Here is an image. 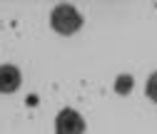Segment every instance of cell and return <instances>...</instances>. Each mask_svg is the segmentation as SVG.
Here are the masks:
<instances>
[{
  "instance_id": "obj_1",
  "label": "cell",
  "mask_w": 157,
  "mask_h": 134,
  "mask_svg": "<svg viewBox=\"0 0 157 134\" xmlns=\"http://www.w3.org/2000/svg\"><path fill=\"white\" fill-rule=\"evenodd\" d=\"M50 25L55 32L60 35H75L77 30L82 27V15L75 5L70 3H57L50 13Z\"/></svg>"
},
{
  "instance_id": "obj_2",
  "label": "cell",
  "mask_w": 157,
  "mask_h": 134,
  "mask_svg": "<svg viewBox=\"0 0 157 134\" xmlns=\"http://www.w3.org/2000/svg\"><path fill=\"white\" fill-rule=\"evenodd\" d=\"M85 132V119L75 109H60L55 117V134H82Z\"/></svg>"
},
{
  "instance_id": "obj_3",
  "label": "cell",
  "mask_w": 157,
  "mask_h": 134,
  "mask_svg": "<svg viewBox=\"0 0 157 134\" xmlns=\"http://www.w3.org/2000/svg\"><path fill=\"white\" fill-rule=\"evenodd\" d=\"M23 77H20V70L15 65H0V92L3 94H10L20 87Z\"/></svg>"
},
{
  "instance_id": "obj_4",
  "label": "cell",
  "mask_w": 157,
  "mask_h": 134,
  "mask_svg": "<svg viewBox=\"0 0 157 134\" xmlns=\"http://www.w3.org/2000/svg\"><path fill=\"white\" fill-rule=\"evenodd\" d=\"M132 87H135L132 74H120V77L115 80V92H117V94H130Z\"/></svg>"
},
{
  "instance_id": "obj_5",
  "label": "cell",
  "mask_w": 157,
  "mask_h": 134,
  "mask_svg": "<svg viewBox=\"0 0 157 134\" xmlns=\"http://www.w3.org/2000/svg\"><path fill=\"white\" fill-rule=\"evenodd\" d=\"M145 92H147V97L157 104V72H152L150 77H147V85H145Z\"/></svg>"
}]
</instances>
